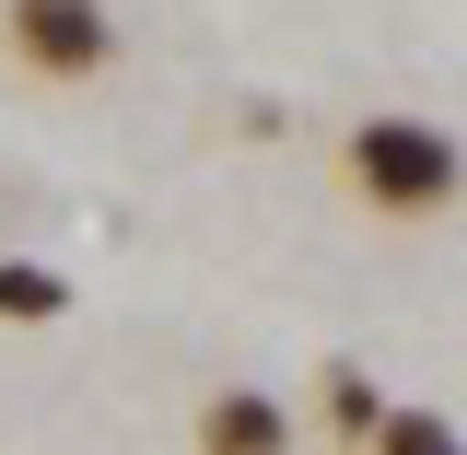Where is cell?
<instances>
[{"instance_id": "6da1fadb", "label": "cell", "mask_w": 467, "mask_h": 455, "mask_svg": "<svg viewBox=\"0 0 467 455\" xmlns=\"http://www.w3.org/2000/svg\"><path fill=\"white\" fill-rule=\"evenodd\" d=\"M339 187L374 211V222H444L456 187H467V164H456V140H444L432 117H362V129L339 140Z\"/></svg>"}, {"instance_id": "7a4b0ae2", "label": "cell", "mask_w": 467, "mask_h": 455, "mask_svg": "<svg viewBox=\"0 0 467 455\" xmlns=\"http://www.w3.org/2000/svg\"><path fill=\"white\" fill-rule=\"evenodd\" d=\"M0 47L36 82H106L117 70V12L106 0H0Z\"/></svg>"}, {"instance_id": "3957f363", "label": "cell", "mask_w": 467, "mask_h": 455, "mask_svg": "<svg viewBox=\"0 0 467 455\" xmlns=\"http://www.w3.org/2000/svg\"><path fill=\"white\" fill-rule=\"evenodd\" d=\"M187 444L199 455H292V408L269 386H211L199 420H187Z\"/></svg>"}, {"instance_id": "277c9868", "label": "cell", "mask_w": 467, "mask_h": 455, "mask_svg": "<svg viewBox=\"0 0 467 455\" xmlns=\"http://www.w3.org/2000/svg\"><path fill=\"white\" fill-rule=\"evenodd\" d=\"M374 420H386V386H374L362 362H327V374H316V432H327L339 455H362Z\"/></svg>"}, {"instance_id": "5b68a950", "label": "cell", "mask_w": 467, "mask_h": 455, "mask_svg": "<svg viewBox=\"0 0 467 455\" xmlns=\"http://www.w3.org/2000/svg\"><path fill=\"white\" fill-rule=\"evenodd\" d=\"M70 315V281L47 257H0V327H58Z\"/></svg>"}, {"instance_id": "8992f818", "label": "cell", "mask_w": 467, "mask_h": 455, "mask_svg": "<svg viewBox=\"0 0 467 455\" xmlns=\"http://www.w3.org/2000/svg\"><path fill=\"white\" fill-rule=\"evenodd\" d=\"M362 455H467V444H456L444 408H398V398H386V420H374V444H362Z\"/></svg>"}]
</instances>
